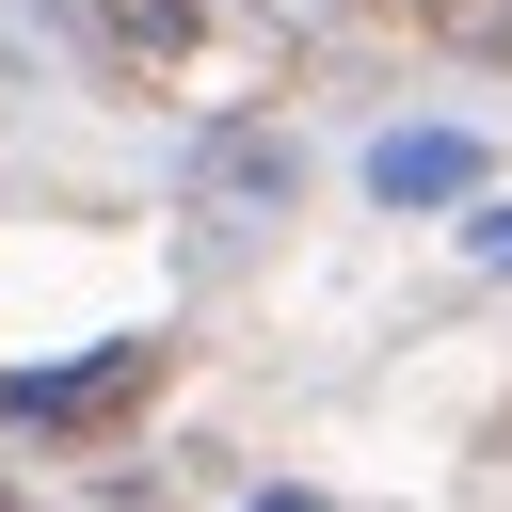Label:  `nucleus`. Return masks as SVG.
<instances>
[{
  "label": "nucleus",
  "instance_id": "1",
  "mask_svg": "<svg viewBox=\"0 0 512 512\" xmlns=\"http://www.w3.org/2000/svg\"><path fill=\"white\" fill-rule=\"evenodd\" d=\"M64 16H80V32H96L128 80H176V64L208 48V0H64Z\"/></svg>",
  "mask_w": 512,
  "mask_h": 512
},
{
  "label": "nucleus",
  "instance_id": "2",
  "mask_svg": "<svg viewBox=\"0 0 512 512\" xmlns=\"http://www.w3.org/2000/svg\"><path fill=\"white\" fill-rule=\"evenodd\" d=\"M368 192H384V208H464V192H480V144H464V128H384V144H368Z\"/></svg>",
  "mask_w": 512,
  "mask_h": 512
},
{
  "label": "nucleus",
  "instance_id": "3",
  "mask_svg": "<svg viewBox=\"0 0 512 512\" xmlns=\"http://www.w3.org/2000/svg\"><path fill=\"white\" fill-rule=\"evenodd\" d=\"M288 176H304V160H288L272 128H192V192H208V208L256 224V208H288Z\"/></svg>",
  "mask_w": 512,
  "mask_h": 512
},
{
  "label": "nucleus",
  "instance_id": "4",
  "mask_svg": "<svg viewBox=\"0 0 512 512\" xmlns=\"http://www.w3.org/2000/svg\"><path fill=\"white\" fill-rule=\"evenodd\" d=\"M160 384V352L128 336V352H96V368H48V384H16V416H64V432H96V416H128Z\"/></svg>",
  "mask_w": 512,
  "mask_h": 512
},
{
  "label": "nucleus",
  "instance_id": "5",
  "mask_svg": "<svg viewBox=\"0 0 512 512\" xmlns=\"http://www.w3.org/2000/svg\"><path fill=\"white\" fill-rule=\"evenodd\" d=\"M464 256H480V272H512V192H496V208L464 224Z\"/></svg>",
  "mask_w": 512,
  "mask_h": 512
},
{
  "label": "nucleus",
  "instance_id": "6",
  "mask_svg": "<svg viewBox=\"0 0 512 512\" xmlns=\"http://www.w3.org/2000/svg\"><path fill=\"white\" fill-rule=\"evenodd\" d=\"M256 512H336V496H256Z\"/></svg>",
  "mask_w": 512,
  "mask_h": 512
}]
</instances>
